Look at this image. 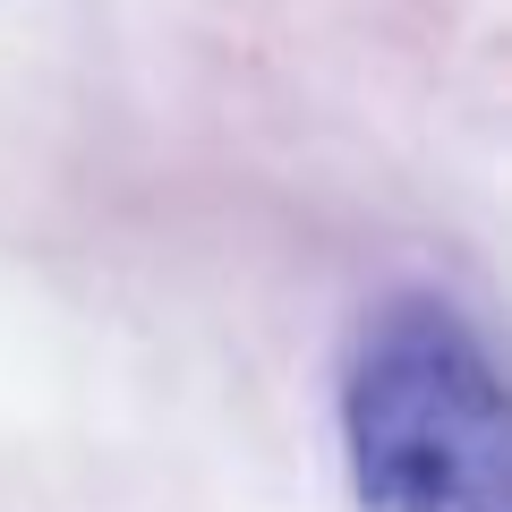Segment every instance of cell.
Listing matches in <instances>:
<instances>
[{
    "mask_svg": "<svg viewBox=\"0 0 512 512\" xmlns=\"http://www.w3.org/2000/svg\"><path fill=\"white\" fill-rule=\"evenodd\" d=\"M342 461L359 512H512L504 376L453 299L367 308L342 359Z\"/></svg>",
    "mask_w": 512,
    "mask_h": 512,
    "instance_id": "cell-1",
    "label": "cell"
}]
</instances>
